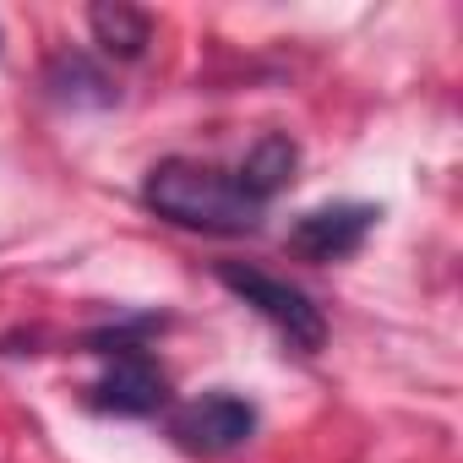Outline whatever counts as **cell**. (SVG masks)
Returning a JSON list of instances; mask_svg holds the SVG:
<instances>
[{"instance_id":"6da1fadb","label":"cell","mask_w":463,"mask_h":463,"mask_svg":"<svg viewBox=\"0 0 463 463\" xmlns=\"http://www.w3.org/2000/svg\"><path fill=\"white\" fill-rule=\"evenodd\" d=\"M142 202L180 223V229H202V235H257L268 202H257L235 175H223L213 164H191V158H164L147 169L142 180Z\"/></svg>"},{"instance_id":"7a4b0ae2","label":"cell","mask_w":463,"mask_h":463,"mask_svg":"<svg viewBox=\"0 0 463 463\" xmlns=\"http://www.w3.org/2000/svg\"><path fill=\"white\" fill-rule=\"evenodd\" d=\"M153 322H131V327H115V333H99L93 338V354H104V376L88 387V403L104 409V414H158L169 403V382L158 371V360L142 349L137 333H147Z\"/></svg>"},{"instance_id":"8992f818","label":"cell","mask_w":463,"mask_h":463,"mask_svg":"<svg viewBox=\"0 0 463 463\" xmlns=\"http://www.w3.org/2000/svg\"><path fill=\"white\" fill-rule=\"evenodd\" d=\"M88 28H93V44L115 61H142L153 44V17L126 6V0H99L88 12Z\"/></svg>"},{"instance_id":"5b68a950","label":"cell","mask_w":463,"mask_h":463,"mask_svg":"<svg viewBox=\"0 0 463 463\" xmlns=\"http://www.w3.org/2000/svg\"><path fill=\"white\" fill-rule=\"evenodd\" d=\"M376 207L371 202H327V207H311L289 223V251L300 262H344L365 246V235L376 229Z\"/></svg>"},{"instance_id":"ba28073f","label":"cell","mask_w":463,"mask_h":463,"mask_svg":"<svg viewBox=\"0 0 463 463\" xmlns=\"http://www.w3.org/2000/svg\"><path fill=\"white\" fill-rule=\"evenodd\" d=\"M44 88L55 104H115L109 77L88 61V55H55L44 71Z\"/></svg>"},{"instance_id":"3957f363","label":"cell","mask_w":463,"mask_h":463,"mask_svg":"<svg viewBox=\"0 0 463 463\" xmlns=\"http://www.w3.org/2000/svg\"><path fill=\"white\" fill-rule=\"evenodd\" d=\"M218 284H223L229 295H241L257 317H268L295 349L317 354V349L327 344V317H322V306H317L306 289H295L289 279H273V273L246 268V262H218Z\"/></svg>"},{"instance_id":"52a82bcc","label":"cell","mask_w":463,"mask_h":463,"mask_svg":"<svg viewBox=\"0 0 463 463\" xmlns=\"http://www.w3.org/2000/svg\"><path fill=\"white\" fill-rule=\"evenodd\" d=\"M295 169H300V147L284 137V131H268L246 158H241V169H235V180L257 196V202H273L289 180H295Z\"/></svg>"},{"instance_id":"277c9868","label":"cell","mask_w":463,"mask_h":463,"mask_svg":"<svg viewBox=\"0 0 463 463\" xmlns=\"http://www.w3.org/2000/svg\"><path fill=\"white\" fill-rule=\"evenodd\" d=\"M251 430H257V409H251V398H241V392H202V398L180 403L175 420H169V436H175L185 452H196V458H223V452H235V447L251 441Z\"/></svg>"}]
</instances>
